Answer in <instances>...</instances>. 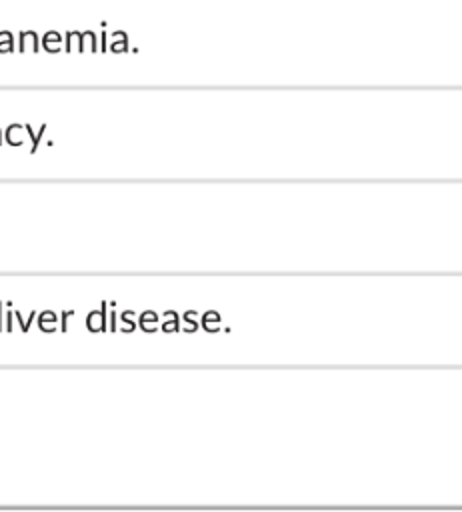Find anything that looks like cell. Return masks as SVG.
I'll use <instances>...</instances> for the list:
<instances>
[{
	"label": "cell",
	"mask_w": 462,
	"mask_h": 512,
	"mask_svg": "<svg viewBox=\"0 0 462 512\" xmlns=\"http://www.w3.org/2000/svg\"><path fill=\"white\" fill-rule=\"evenodd\" d=\"M88 320H96V324H92L90 330H96V328L100 330V328H102V312H100V314H90Z\"/></svg>",
	"instance_id": "obj_1"
},
{
	"label": "cell",
	"mask_w": 462,
	"mask_h": 512,
	"mask_svg": "<svg viewBox=\"0 0 462 512\" xmlns=\"http://www.w3.org/2000/svg\"><path fill=\"white\" fill-rule=\"evenodd\" d=\"M70 314H72V312H66V314H64V318H66V316H70ZM62 330H66V320L62 322Z\"/></svg>",
	"instance_id": "obj_2"
}]
</instances>
